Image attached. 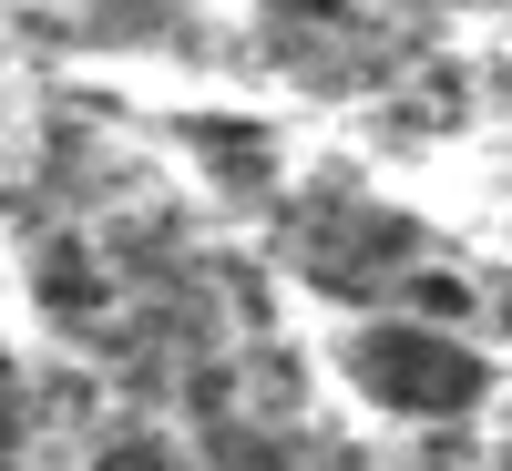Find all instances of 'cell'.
<instances>
[{
    "mask_svg": "<svg viewBox=\"0 0 512 471\" xmlns=\"http://www.w3.org/2000/svg\"><path fill=\"white\" fill-rule=\"evenodd\" d=\"M287 267L308 277L318 297H379V287H400L420 267V226L400 216V205H369L349 185H318V195H297L287 205Z\"/></svg>",
    "mask_w": 512,
    "mask_h": 471,
    "instance_id": "obj_2",
    "label": "cell"
},
{
    "mask_svg": "<svg viewBox=\"0 0 512 471\" xmlns=\"http://www.w3.org/2000/svg\"><path fill=\"white\" fill-rule=\"evenodd\" d=\"M185 154H195V175L216 195H236V205H267L277 195V144L256 134V123H236V113H195L185 123Z\"/></svg>",
    "mask_w": 512,
    "mask_h": 471,
    "instance_id": "obj_4",
    "label": "cell"
},
{
    "mask_svg": "<svg viewBox=\"0 0 512 471\" xmlns=\"http://www.w3.org/2000/svg\"><path fill=\"white\" fill-rule=\"evenodd\" d=\"M256 11H267L287 41H328V31H349V21H359V0H256Z\"/></svg>",
    "mask_w": 512,
    "mask_h": 471,
    "instance_id": "obj_7",
    "label": "cell"
},
{
    "mask_svg": "<svg viewBox=\"0 0 512 471\" xmlns=\"http://www.w3.org/2000/svg\"><path fill=\"white\" fill-rule=\"evenodd\" d=\"M390 297H400V308H410L420 328H451V338L472 328V308H482V297H472V277H461V267H410V277H400Z\"/></svg>",
    "mask_w": 512,
    "mask_h": 471,
    "instance_id": "obj_5",
    "label": "cell"
},
{
    "mask_svg": "<svg viewBox=\"0 0 512 471\" xmlns=\"http://www.w3.org/2000/svg\"><path fill=\"white\" fill-rule=\"evenodd\" d=\"M492 471H512V441H502V451H492Z\"/></svg>",
    "mask_w": 512,
    "mask_h": 471,
    "instance_id": "obj_8",
    "label": "cell"
},
{
    "mask_svg": "<svg viewBox=\"0 0 512 471\" xmlns=\"http://www.w3.org/2000/svg\"><path fill=\"white\" fill-rule=\"evenodd\" d=\"M338 369H349V390L369 410H390V420H472L482 390H492V359L472 349V338H451V328H420V318H369L338 338Z\"/></svg>",
    "mask_w": 512,
    "mask_h": 471,
    "instance_id": "obj_1",
    "label": "cell"
},
{
    "mask_svg": "<svg viewBox=\"0 0 512 471\" xmlns=\"http://www.w3.org/2000/svg\"><path fill=\"white\" fill-rule=\"evenodd\" d=\"M82 471H185V451L164 441V431H103Z\"/></svg>",
    "mask_w": 512,
    "mask_h": 471,
    "instance_id": "obj_6",
    "label": "cell"
},
{
    "mask_svg": "<svg viewBox=\"0 0 512 471\" xmlns=\"http://www.w3.org/2000/svg\"><path fill=\"white\" fill-rule=\"evenodd\" d=\"M400 11H420V0H400Z\"/></svg>",
    "mask_w": 512,
    "mask_h": 471,
    "instance_id": "obj_9",
    "label": "cell"
},
{
    "mask_svg": "<svg viewBox=\"0 0 512 471\" xmlns=\"http://www.w3.org/2000/svg\"><path fill=\"white\" fill-rule=\"evenodd\" d=\"M31 308L52 318L62 338H82V349H113V328H123V277H113L103 236L41 226V236H31Z\"/></svg>",
    "mask_w": 512,
    "mask_h": 471,
    "instance_id": "obj_3",
    "label": "cell"
}]
</instances>
